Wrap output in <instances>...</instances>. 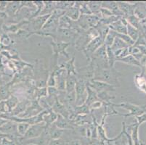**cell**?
Instances as JSON below:
<instances>
[{
    "mask_svg": "<svg viewBox=\"0 0 146 145\" xmlns=\"http://www.w3.org/2000/svg\"><path fill=\"white\" fill-rule=\"evenodd\" d=\"M66 15L74 21H77L81 16L80 5L79 2H75V4L66 11Z\"/></svg>",
    "mask_w": 146,
    "mask_h": 145,
    "instance_id": "13",
    "label": "cell"
},
{
    "mask_svg": "<svg viewBox=\"0 0 146 145\" xmlns=\"http://www.w3.org/2000/svg\"><path fill=\"white\" fill-rule=\"evenodd\" d=\"M99 100L98 97V93L93 90L92 88H90V86H87V99H86L85 102L84 104H86L87 105H88L90 107L92 104L94 103L96 101Z\"/></svg>",
    "mask_w": 146,
    "mask_h": 145,
    "instance_id": "18",
    "label": "cell"
},
{
    "mask_svg": "<svg viewBox=\"0 0 146 145\" xmlns=\"http://www.w3.org/2000/svg\"><path fill=\"white\" fill-rule=\"evenodd\" d=\"M8 121H7V119L5 120L3 119V118H0V127H2V126H4L5 123H7Z\"/></svg>",
    "mask_w": 146,
    "mask_h": 145,
    "instance_id": "47",
    "label": "cell"
},
{
    "mask_svg": "<svg viewBox=\"0 0 146 145\" xmlns=\"http://www.w3.org/2000/svg\"><path fill=\"white\" fill-rule=\"evenodd\" d=\"M31 125L27 123H18V133L21 137H23Z\"/></svg>",
    "mask_w": 146,
    "mask_h": 145,
    "instance_id": "36",
    "label": "cell"
},
{
    "mask_svg": "<svg viewBox=\"0 0 146 145\" xmlns=\"http://www.w3.org/2000/svg\"><path fill=\"white\" fill-rule=\"evenodd\" d=\"M71 44L66 43L63 42H55V41H52L51 46L53 54L56 57V59H58V57L59 54L66 56V58L68 59H70L69 54L67 52V49L71 46Z\"/></svg>",
    "mask_w": 146,
    "mask_h": 145,
    "instance_id": "7",
    "label": "cell"
},
{
    "mask_svg": "<svg viewBox=\"0 0 146 145\" xmlns=\"http://www.w3.org/2000/svg\"><path fill=\"white\" fill-rule=\"evenodd\" d=\"M1 80H2V74L0 73V81H1Z\"/></svg>",
    "mask_w": 146,
    "mask_h": 145,
    "instance_id": "50",
    "label": "cell"
},
{
    "mask_svg": "<svg viewBox=\"0 0 146 145\" xmlns=\"http://www.w3.org/2000/svg\"><path fill=\"white\" fill-rule=\"evenodd\" d=\"M48 96V93H47V87H43V88H36L35 89V91H34V99H40L42 98L47 97Z\"/></svg>",
    "mask_w": 146,
    "mask_h": 145,
    "instance_id": "32",
    "label": "cell"
},
{
    "mask_svg": "<svg viewBox=\"0 0 146 145\" xmlns=\"http://www.w3.org/2000/svg\"><path fill=\"white\" fill-rule=\"evenodd\" d=\"M103 44H104V40L103 39V38L100 36H99L97 38H94L93 40H92L91 42L87 45L84 50L83 51V53L85 54V57L87 58V62H90L92 56L93 55L94 53Z\"/></svg>",
    "mask_w": 146,
    "mask_h": 145,
    "instance_id": "5",
    "label": "cell"
},
{
    "mask_svg": "<svg viewBox=\"0 0 146 145\" xmlns=\"http://www.w3.org/2000/svg\"><path fill=\"white\" fill-rule=\"evenodd\" d=\"M0 131L5 134H8V135L12 134V135L18 136V123L15 121H8L7 123H5L4 126H2V127H0Z\"/></svg>",
    "mask_w": 146,
    "mask_h": 145,
    "instance_id": "12",
    "label": "cell"
},
{
    "mask_svg": "<svg viewBox=\"0 0 146 145\" xmlns=\"http://www.w3.org/2000/svg\"><path fill=\"white\" fill-rule=\"evenodd\" d=\"M103 105H104V102H102V101H100L99 99V100L96 101V102H95L94 103L92 104L90 106V110H91V112L92 113L93 110L100 108V107H103Z\"/></svg>",
    "mask_w": 146,
    "mask_h": 145,
    "instance_id": "41",
    "label": "cell"
},
{
    "mask_svg": "<svg viewBox=\"0 0 146 145\" xmlns=\"http://www.w3.org/2000/svg\"><path fill=\"white\" fill-rule=\"evenodd\" d=\"M75 4V2H69V1H60V2H55V9L67 11L69 8L72 7Z\"/></svg>",
    "mask_w": 146,
    "mask_h": 145,
    "instance_id": "29",
    "label": "cell"
},
{
    "mask_svg": "<svg viewBox=\"0 0 146 145\" xmlns=\"http://www.w3.org/2000/svg\"><path fill=\"white\" fill-rule=\"evenodd\" d=\"M87 84L88 83L84 80L77 78V82H76V86L75 89L76 94V105H82L85 102L86 99H87Z\"/></svg>",
    "mask_w": 146,
    "mask_h": 145,
    "instance_id": "4",
    "label": "cell"
},
{
    "mask_svg": "<svg viewBox=\"0 0 146 145\" xmlns=\"http://www.w3.org/2000/svg\"><path fill=\"white\" fill-rule=\"evenodd\" d=\"M10 91L9 85H2L0 86V101L7 99L10 97Z\"/></svg>",
    "mask_w": 146,
    "mask_h": 145,
    "instance_id": "34",
    "label": "cell"
},
{
    "mask_svg": "<svg viewBox=\"0 0 146 145\" xmlns=\"http://www.w3.org/2000/svg\"><path fill=\"white\" fill-rule=\"evenodd\" d=\"M51 15H39L36 18H31L29 21V37L32 36L34 33L40 31L44 27V24L46 23L48 18Z\"/></svg>",
    "mask_w": 146,
    "mask_h": 145,
    "instance_id": "3",
    "label": "cell"
},
{
    "mask_svg": "<svg viewBox=\"0 0 146 145\" xmlns=\"http://www.w3.org/2000/svg\"><path fill=\"white\" fill-rule=\"evenodd\" d=\"M129 45L127 44L126 42H124L122 39H121L119 37H116L115 41H114L113 44L111 46V49H112L113 51H116V50H122V49H124V48L129 47Z\"/></svg>",
    "mask_w": 146,
    "mask_h": 145,
    "instance_id": "31",
    "label": "cell"
},
{
    "mask_svg": "<svg viewBox=\"0 0 146 145\" xmlns=\"http://www.w3.org/2000/svg\"><path fill=\"white\" fill-rule=\"evenodd\" d=\"M116 37H117V32L111 29L110 31L108 32V34L106 36V38H105L104 44L106 45V46H110V47H111V46L113 44L114 41H115Z\"/></svg>",
    "mask_w": 146,
    "mask_h": 145,
    "instance_id": "27",
    "label": "cell"
},
{
    "mask_svg": "<svg viewBox=\"0 0 146 145\" xmlns=\"http://www.w3.org/2000/svg\"><path fill=\"white\" fill-rule=\"evenodd\" d=\"M87 86L95 90L97 93L103 92V91H116V88L111 84L105 83L100 81H96V80H92L88 83Z\"/></svg>",
    "mask_w": 146,
    "mask_h": 145,
    "instance_id": "8",
    "label": "cell"
},
{
    "mask_svg": "<svg viewBox=\"0 0 146 145\" xmlns=\"http://www.w3.org/2000/svg\"><path fill=\"white\" fill-rule=\"evenodd\" d=\"M106 54H107V59L108 65L110 68H114L115 63L117 62V58H116L115 53L113 50L111 49L110 46H106Z\"/></svg>",
    "mask_w": 146,
    "mask_h": 145,
    "instance_id": "24",
    "label": "cell"
},
{
    "mask_svg": "<svg viewBox=\"0 0 146 145\" xmlns=\"http://www.w3.org/2000/svg\"><path fill=\"white\" fill-rule=\"evenodd\" d=\"M45 128H46V124L44 122L37 123V124L31 125L26 134H25L23 137H21V139L23 140H29V139L39 137L43 134Z\"/></svg>",
    "mask_w": 146,
    "mask_h": 145,
    "instance_id": "6",
    "label": "cell"
},
{
    "mask_svg": "<svg viewBox=\"0 0 146 145\" xmlns=\"http://www.w3.org/2000/svg\"><path fill=\"white\" fill-rule=\"evenodd\" d=\"M54 124L58 128L63 130H74L75 128V126L74 125V123L68 118H65L60 115H58V119Z\"/></svg>",
    "mask_w": 146,
    "mask_h": 145,
    "instance_id": "10",
    "label": "cell"
},
{
    "mask_svg": "<svg viewBox=\"0 0 146 145\" xmlns=\"http://www.w3.org/2000/svg\"><path fill=\"white\" fill-rule=\"evenodd\" d=\"M127 25L128 21L127 18H122L111 24L109 27L111 30H115L118 34H127Z\"/></svg>",
    "mask_w": 146,
    "mask_h": 145,
    "instance_id": "9",
    "label": "cell"
},
{
    "mask_svg": "<svg viewBox=\"0 0 146 145\" xmlns=\"http://www.w3.org/2000/svg\"><path fill=\"white\" fill-rule=\"evenodd\" d=\"M74 113L76 115H87L92 113L90 107L86 104H83L82 105H76L74 107Z\"/></svg>",
    "mask_w": 146,
    "mask_h": 145,
    "instance_id": "22",
    "label": "cell"
},
{
    "mask_svg": "<svg viewBox=\"0 0 146 145\" xmlns=\"http://www.w3.org/2000/svg\"><path fill=\"white\" fill-rule=\"evenodd\" d=\"M55 10V2L52 1H44V8L39 15H52Z\"/></svg>",
    "mask_w": 146,
    "mask_h": 145,
    "instance_id": "20",
    "label": "cell"
},
{
    "mask_svg": "<svg viewBox=\"0 0 146 145\" xmlns=\"http://www.w3.org/2000/svg\"><path fill=\"white\" fill-rule=\"evenodd\" d=\"M76 82H77V78H76V75H68L66 81V92L70 93L75 91Z\"/></svg>",
    "mask_w": 146,
    "mask_h": 145,
    "instance_id": "16",
    "label": "cell"
},
{
    "mask_svg": "<svg viewBox=\"0 0 146 145\" xmlns=\"http://www.w3.org/2000/svg\"><path fill=\"white\" fill-rule=\"evenodd\" d=\"M69 145H83V144L79 139H74L69 142Z\"/></svg>",
    "mask_w": 146,
    "mask_h": 145,
    "instance_id": "45",
    "label": "cell"
},
{
    "mask_svg": "<svg viewBox=\"0 0 146 145\" xmlns=\"http://www.w3.org/2000/svg\"><path fill=\"white\" fill-rule=\"evenodd\" d=\"M140 145H144V144H143V142H140Z\"/></svg>",
    "mask_w": 146,
    "mask_h": 145,
    "instance_id": "51",
    "label": "cell"
},
{
    "mask_svg": "<svg viewBox=\"0 0 146 145\" xmlns=\"http://www.w3.org/2000/svg\"><path fill=\"white\" fill-rule=\"evenodd\" d=\"M31 100L29 99H23V100L18 102L16 107H15L13 111L11 112L13 116H18L19 115L22 114L23 113H24L26 109L31 105Z\"/></svg>",
    "mask_w": 146,
    "mask_h": 145,
    "instance_id": "14",
    "label": "cell"
},
{
    "mask_svg": "<svg viewBox=\"0 0 146 145\" xmlns=\"http://www.w3.org/2000/svg\"><path fill=\"white\" fill-rule=\"evenodd\" d=\"M21 8V2H13L7 5L6 9L10 15H15Z\"/></svg>",
    "mask_w": 146,
    "mask_h": 145,
    "instance_id": "25",
    "label": "cell"
},
{
    "mask_svg": "<svg viewBox=\"0 0 146 145\" xmlns=\"http://www.w3.org/2000/svg\"><path fill=\"white\" fill-rule=\"evenodd\" d=\"M100 15H101V18H108L114 15L112 13V11H111L108 9L101 7V9H100Z\"/></svg>",
    "mask_w": 146,
    "mask_h": 145,
    "instance_id": "40",
    "label": "cell"
},
{
    "mask_svg": "<svg viewBox=\"0 0 146 145\" xmlns=\"http://www.w3.org/2000/svg\"><path fill=\"white\" fill-rule=\"evenodd\" d=\"M121 74L115 68H94L93 80L100 81L115 87L120 86V78Z\"/></svg>",
    "mask_w": 146,
    "mask_h": 145,
    "instance_id": "1",
    "label": "cell"
},
{
    "mask_svg": "<svg viewBox=\"0 0 146 145\" xmlns=\"http://www.w3.org/2000/svg\"><path fill=\"white\" fill-rule=\"evenodd\" d=\"M119 8L121 11L124 13L125 18H128L129 16L134 15L135 6L133 4L128 3L127 2H116Z\"/></svg>",
    "mask_w": 146,
    "mask_h": 145,
    "instance_id": "15",
    "label": "cell"
},
{
    "mask_svg": "<svg viewBox=\"0 0 146 145\" xmlns=\"http://www.w3.org/2000/svg\"><path fill=\"white\" fill-rule=\"evenodd\" d=\"M135 83L140 91H143L146 94V80L143 74L135 75Z\"/></svg>",
    "mask_w": 146,
    "mask_h": 145,
    "instance_id": "23",
    "label": "cell"
},
{
    "mask_svg": "<svg viewBox=\"0 0 146 145\" xmlns=\"http://www.w3.org/2000/svg\"><path fill=\"white\" fill-rule=\"evenodd\" d=\"M95 28L98 30V33H99V35L103 38V40H105V38H106L107 34H108V32H109L110 30H111L109 26L103 25V24L100 23V22L98 24V26L95 27Z\"/></svg>",
    "mask_w": 146,
    "mask_h": 145,
    "instance_id": "33",
    "label": "cell"
},
{
    "mask_svg": "<svg viewBox=\"0 0 146 145\" xmlns=\"http://www.w3.org/2000/svg\"><path fill=\"white\" fill-rule=\"evenodd\" d=\"M127 21H128L129 24H130L131 26L135 27V28L139 29L140 26V19H138L136 16L132 15L129 16L128 18H127Z\"/></svg>",
    "mask_w": 146,
    "mask_h": 145,
    "instance_id": "37",
    "label": "cell"
},
{
    "mask_svg": "<svg viewBox=\"0 0 146 145\" xmlns=\"http://www.w3.org/2000/svg\"><path fill=\"white\" fill-rule=\"evenodd\" d=\"M15 36H16L17 38L19 40H22V41H24V40L27 39L29 38V31L26 30H23V29H21L20 30H18V33H16Z\"/></svg>",
    "mask_w": 146,
    "mask_h": 145,
    "instance_id": "38",
    "label": "cell"
},
{
    "mask_svg": "<svg viewBox=\"0 0 146 145\" xmlns=\"http://www.w3.org/2000/svg\"><path fill=\"white\" fill-rule=\"evenodd\" d=\"M117 62H121L127 64V65H130V66L140 67V61L137 60L132 54H129V55L127 56V57L124 58H121V59H117Z\"/></svg>",
    "mask_w": 146,
    "mask_h": 145,
    "instance_id": "26",
    "label": "cell"
},
{
    "mask_svg": "<svg viewBox=\"0 0 146 145\" xmlns=\"http://www.w3.org/2000/svg\"><path fill=\"white\" fill-rule=\"evenodd\" d=\"M127 35L132 38L134 42H136L138 38H139V37H140V33H139L138 29L135 28V27L131 26L128 23V25H127Z\"/></svg>",
    "mask_w": 146,
    "mask_h": 145,
    "instance_id": "28",
    "label": "cell"
},
{
    "mask_svg": "<svg viewBox=\"0 0 146 145\" xmlns=\"http://www.w3.org/2000/svg\"><path fill=\"white\" fill-rule=\"evenodd\" d=\"M90 11L92 12V15L98 16L101 19V15H100V9L102 7V2L99 1H90L87 2Z\"/></svg>",
    "mask_w": 146,
    "mask_h": 145,
    "instance_id": "17",
    "label": "cell"
},
{
    "mask_svg": "<svg viewBox=\"0 0 146 145\" xmlns=\"http://www.w3.org/2000/svg\"><path fill=\"white\" fill-rule=\"evenodd\" d=\"M64 132L65 130L59 128L55 124H52L50 126V135L52 140L61 139L64 134Z\"/></svg>",
    "mask_w": 146,
    "mask_h": 145,
    "instance_id": "19",
    "label": "cell"
},
{
    "mask_svg": "<svg viewBox=\"0 0 146 145\" xmlns=\"http://www.w3.org/2000/svg\"><path fill=\"white\" fill-rule=\"evenodd\" d=\"M18 102H19V100H18V98L14 95H11L8 99L5 101V104H6L7 107H8L10 112L13 111V109L17 106Z\"/></svg>",
    "mask_w": 146,
    "mask_h": 145,
    "instance_id": "35",
    "label": "cell"
},
{
    "mask_svg": "<svg viewBox=\"0 0 146 145\" xmlns=\"http://www.w3.org/2000/svg\"><path fill=\"white\" fill-rule=\"evenodd\" d=\"M2 145H16V143L14 141H10L8 139H4Z\"/></svg>",
    "mask_w": 146,
    "mask_h": 145,
    "instance_id": "46",
    "label": "cell"
},
{
    "mask_svg": "<svg viewBox=\"0 0 146 145\" xmlns=\"http://www.w3.org/2000/svg\"><path fill=\"white\" fill-rule=\"evenodd\" d=\"M98 99L104 103H111V100L116 98L115 96L111 95L108 91H103V92L98 93Z\"/></svg>",
    "mask_w": 146,
    "mask_h": 145,
    "instance_id": "30",
    "label": "cell"
},
{
    "mask_svg": "<svg viewBox=\"0 0 146 145\" xmlns=\"http://www.w3.org/2000/svg\"><path fill=\"white\" fill-rule=\"evenodd\" d=\"M47 93H48V96L58 97L60 91L57 87H47Z\"/></svg>",
    "mask_w": 146,
    "mask_h": 145,
    "instance_id": "42",
    "label": "cell"
},
{
    "mask_svg": "<svg viewBox=\"0 0 146 145\" xmlns=\"http://www.w3.org/2000/svg\"><path fill=\"white\" fill-rule=\"evenodd\" d=\"M47 87H56V80L52 72H51L48 75L47 82Z\"/></svg>",
    "mask_w": 146,
    "mask_h": 145,
    "instance_id": "39",
    "label": "cell"
},
{
    "mask_svg": "<svg viewBox=\"0 0 146 145\" xmlns=\"http://www.w3.org/2000/svg\"><path fill=\"white\" fill-rule=\"evenodd\" d=\"M59 66L65 68V70L67 72L68 75H74L77 76V68L75 66V57L74 56L73 58H70L68 61L63 62Z\"/></svg>",
    "mask_w": 146,
    "mask_h": 145,
    "instance_id": "11",
    "label": "cell"
},
{
    "mask_svg": "<svg viewBox=\"0 0 146 145\" xmlns=\"http://www.w3.org/2000/svg\"><path fill=\"white\" fill-rule=\"evenodd\" d=\"M115 107H121L125 110L129 111L127 114H121V116L124 117H130V116H138L146 112V108L142 106L135 105L134 104L129 103V102H121L120 104H113Z\"/></svg>",
    "mask_w": 146,
    "mask_h": 145,
    "instance_id": "2",
    "label": "cell"
},
{
    "mask_svg": "<svg viewBox=\"0 0 146 145\" xmlns=\"http://www.w3.org/2000/svg\"><path fill=\"white\" fill-rule=\"evenodd\" d=\"M58 115L53 111L52 110L49 111L47 114L44 115V122L46 124V126H50L55 123L58 119Z\"/></svg>",
    "mask_w": 146,
    "mask_h": 145,
    "instance_id": "21",
    "label": "cell"
},
{
    "mask_svg": "<svg viewBox=\"0 0 146 145\" xmlns=\"http://www.w3.org/2000/svg\"><path fill=\"white\" fill-rule=\"evenodd\" d=\"M49 145H66V141H64L62 139H55V140L50 141Z\"/></svg>",
    "mask_w": 146,
    "mask_h": 145,
    "instance_id": "44",
    "label": "cell"
},
{
    "mask_svg": "<svg viewBox=\"0 0 146 145\" xmlns=\"http://www.w3.org/2000/svg\"><path fill=\"white\" fill-rule=\"evenodd\" d=\"M0 40H1L2 44L5 45V46H9V45H10V44H12V39L6 34L2 36Z\"/></svg>",
    "mask_w": 146,
    "mask_h": 145,
    "instance_id": "43",
    "label": "cell"
},
{
    "mask_svg": "<svg viewBox=\"0 0 146 145\" xmlns=\"http://www.w3.org/2000/svg\"><path fill=\"white\" fill-rule=\"evenodd\" d=\"M15 142V143H16V145H23V144L22 142L20 140L19 138H18V139H16Z\"/></svg>",
    "mask_w": 146,
    "mask_h": 145,
    "instance_id": "48",
    "label": "cell"
},
{
    "mask_svg": "<svg viewBox=\"0 0 146 145\" xmlns=\"http://www.w3.org/2000/svg\"><path fill=\"white\" fill-rule=\"evenodd\" d=\"M23 145H35L34 144H31V143H26V144H23Z\"/></svg>",
    "mask_w": 146,
    "mask_h": 145,
    "instance_id": "49",
    "label": "cell"
}]
</instances>
